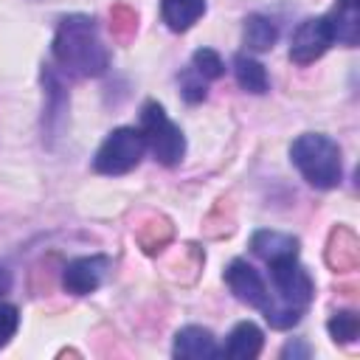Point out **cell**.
Returning <instances> with one entry per match:
<instances>
[{
  "label": "cell",
  "mask_w": 360,
  "mask_h": 360,
  "mask_svg": "<svg viewBox=\"0 0 360 360\" xmlns=\"http://www.w3.org/2000/svg\"><path fill=\"white\" fill-rule=\"evenodd\" d=\"M112 31L118 34V37H129L132 31H135V25H138V17H135V11L132 8H127V6H115L112 8Z\"/></svg>",
  "instance_id": "19"
},
{
  "label": "cell",
  "mask_w": 360,
  "mask_h": 360,
  "mask_svg": "<svg viewBox=\"0 0 360 360\" xmlns=\"http://www.w3.org/2000/svg\"><path fill=\"white\" fill-rule=\"evenodd\" d=\"M110 270V259L107 256H84V259H73L65 264L62 270V287L73 295H87L96 292L98 284L104 281V273Z\"/></svg>",
  "instance_id": "8"
},
{
  "label": "cell",
  "mask_w": 360,
  "mask_h": 360,
  "mask_svg": "<svg viewBox=\"0 0 360 360\" xmlns=\"http://www.w3.org/2000/svg\"><path fill=\"white\" fill-rule=\"evenodd\" d=\"M141 135L152 158L163 166H177L186 155V138L177 124L169 121L166 110L158 101H146L141 107Z\"/></svg>",
  "instance_id": "4"
},
{
  "label": "cell",
  "mask_w": 360,
  "mask_h": 360,
  "mask_svg": "<svg viewBox=\"0 0 360 360\" xmlns=\"http://www.w3.org/2000/svg\"><path fill=\"white\" fill-rule=\"evenodd\" d=\"M278 39V28L264 14H248L245 17V45L250 51H270Z\"/></svg>",
  "instance_id": "14"
},
{
  "label": "cell",
  "mask_w": 360,
  "mask_h": 360,
  "mask_svg": "<svg viewBox=\"0 0 360 360\" xmlns=\"http://www.w3.org/2000/svg\"><path fill=\"white\" fill-rule=\"evenodd\" d=\"M205 14V0H160V17L172 31H188Z\"/></svg>",
  "instance_id": "12"
},
{
  "label": "cell",
  "mask_w": 360,
  "mask_h": 360,
  "mask_svg": "<svg viewBox=\"0 0 360 360\" xmlns=\"http://www.w3.org/2000/svg\"><path fill=\"white\" fill-rule=\"evenodd\" d=\"M191 68H194L205 82L219 79V76L225 73V62H222L219 53L211 51V48H200V51H194V56H191Z\"/></svg>",
  "instance_id": "16"
},
{
  "label": "cell",
  "mask_w": 360,
  "mask_h": 360,
  "mask_svg": "<svg viewBox=\"0 0 360 360\" xmlns=\"http://www.w3.org/2000/svg\"><path fill=\"white\" fill-rule=\"evenodd\" d=\"M250 250L264 262H273L281 256H298V239L278 231H256L250 236Z\"/></svg>",
  "instance_id": "11"
},
{
  "label": "cell",
  "mask_w": 360,
  "mask_h": 360,
  "mask_svg": "<svg viewBox=\"0 0 360 360\" xmlns=\"http://www.w3.org/2000/svg\"><path fill=\"white\" fill-rule=\"evenodd\" d=\"M17 326H20V312H17V307L0 301V349L14 338Z\"/></svg>",
  "instance_id": "18"
},
{
  "label": "cell",
  "mask_w": 360,
  "mask_h": 360,
  "mask_svg": "<svg viewBox=\"0 0 360 360\" xmlns=\"http://www.w3.org/2000/svg\"><path fill=\"white\" fill-rule=\"evenodd\" d=\"M290 158L295 169L304 174V180L315 188H335L343 177V163H340V149L332 138L321 132H304L292 141Z\"/></svg>",
  "instance_id": "3"
},
{
  "label": "cell",
  "mask_w": 360,
  "mask_h": 360,
  "mask_svg": "<svg viewBox=\"0 0 360 360\" xmlns=\"http://www.w3.org/2000/svg\"><path fill=\"white\" fill-rule=\"evenodd\" d=\"M51 51L56 65L76 76H101L110 65V53L96 31V20L87 14L62 17Z\"/></svg>",
  "instance_id": "1"
},
{
  "label": "cell",
  "mask_w": 360,
  "mask_h": 360,
  "mask_svg": "<svg viewBox=\"0 0 360 360\" xmlns=\"http://www.w3.org/2000/svg\"><path fill=\"white\" fill-rule=\"evenodd\" d=\"M264 343L262 329L253 321H242L231 329V335L225 338V343L219 346V357H231V360H253L259 357Z\"/></svg>",
  "instance_id": "10"
},
{
  "label": "cell",
  "mask_w": 360,
  "mask_h": 360,
  "mask_svg": "<svg viewBox=\"0 0 360 360\" xmlns=\"http://www.w3.org/2000/svg\"><path fill=\"white\" fill-rule=\"evenodd\" d=\"M326 329H329V335H332L335 343H352V340H357L360 318H357L354 312H349V309H346V312H335V315L329 318Z\"/></svg>",
  "instance_id": "15"
},
{
  "label": "cell",
  "mask_w": 360,
  "mask_h": 360,
  "mask_svg": "<svg viewBox=\"0 0 360 360\" xmlns=\"http://www.w3.org/2000/svg\"><path fill=\"white\" fill-rule=\"evenodd\" d=\"M233 73H236L239 87L248 90V93L262 96V93H267V87H270V79H267L264 65L256 62V59H250V56H245V53H239V56L233 59Z\"/></svg>",
  "instance_id": "13"
},
{
  "label": "cell",
  "mask_w": 360,
  "mask_h": 360,
  "mask_svg": "<svg viewBox=\"0 0 360 360\" xmlns=\"http://www.w3.org/2000/svg\"><path fill=\"white\" fill-rule=\"evenodd\" d=\"M270 267V312L264 315L273 329H290L301 321L304 309L315 298V281L301 267L298 256H281L267 262Z\"/></svg>",
  "instance_id": "2"
},
{
  "label": "cell",
  "mask_w": 360,
  "mask_h": 360,
  "mask_svg": "<svg viewBox=\"0 0 360 360\" xmlns=\"http://www.w3.org/2000/svg\"><path fill=\"white\" fill-rule=\"evenodd\" d=\"M143 152H146V143H143L141 129L138 127H118L98 146V152L93 158V169L98 174H110V177L127 174L141 163Z\"/></svg>",
  "instance_id": "5"
},
{
  "label": "cell",
  "mask_w": 360,
  "mask_h": 360,
  "mask_svg": "<svg viewBox=\"0 0 360 360\" xmlns=\"http://www.w3.org/2000/svg\"><path fill=\"white\" fill-rule=\"evenodd\" d=\"M225 284L231 287V292H233L242 304L262 309V315L270 312V304H273L270 287H267V281L259 276V270H256L253 264H248L245 259H233V262L225 267Z\"/></svg>",
  "instance_id": "7"
},
{
  "label": "cell",
  "mask_w": 360,
  "mask_h": 360,
  "mask_svg": "<svg viewBox=\"0 0 360 360\" xmlns=\"http://www.w3.org/2000/svg\"><path fill=\"white\" fill-rule=\"evenodd\" d=\"M332 45H335V31H332L329 14L309 17V20H304V22L292 31V37H290V59H292L295 65H312V62L321 59Z\"/></svg>",
  "instance_id": "6"
},
{
  "label": "cell",
  "mask_w": 360,
  "mask_h": 360,
  "mask_svg": "<svg viewBox=\"0 0 360 360\" xmlns=\"http://www.w3.org/2000/svg\"><path fill=\"white\" fill-rule=\"evenodd\" d=\"M180 87H183V96H186L188 104H197V101L205 98V79L194 68H188V70L180 73Z\"/></svg>",
  "instance_id": "17"
},
{
  "label": "cell",
  "mask_w": 360,
  "mask_h": 360,
  "mask_svg": "<svg viewBox=\"0 0 360 360\" xmlns=\"http://www.w3.org/2000/svg\"><path fill=\"white\" fill-rule=\"evenodd\" d=\"M281 354H292V357H295V354H304V357H307V354H309V349H295V346H287Z\"/></svg>",
  "instance_id": "20"
},
{
  "label": "cell",
  "mask_w": 360,
  "mask_h": 360,
  "mask_svg": "<svg viewBox=\"0 0 360 360\" xmlns=\"http://www.w3.org/2000/svg\"><path fill=\"white\" fill-rule=\"evenodd\" d=\"M172 354L180 360H214L219 357V346L205 326H183L174 335Z\"/></svg>",
  "instance_id": "9"
}]
</instances>
